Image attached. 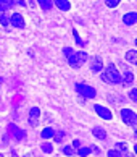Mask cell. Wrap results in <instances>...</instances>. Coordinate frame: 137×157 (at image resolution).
Returning a JSON list of instances; mask_svg holds the SVG:
<instances>
[{"label":"cell","instance_id":"cell-29","mask_svg":"<svg viewBox=\"0 0 137 157\" xmlns=\"http://www.w3.org/2000/svg\"><path fill=\"white\" fill-rule=\"evenodd\" d=\"M73 146H74V147H79V146H81V141H79V139H74V141H73Z\"/></svg>","mask_w":137,"mask_h":157},{"label":"cell","instance_id":"cell-8","mask_svg":"<svg viewBox=\"0 0 137 157\" xmlns=\"http://www.w3.org/2000/svg\"><path fill=\"white\" fill-rule=\"evenodd\" d=\"M123 23L126 26H134L137 23V13L135 11H129V13H126L123 16Z\"/></svg>","mask_w":137,"mask_h":157},{"label":"cell","instance_id":"cell-18","mask_svg":"<svg viewBox=\"0 0 137 157\" xmlns=\"http://www.w3.org/2000/svg\"><path fill=\"white\" fill-rule=\"evenodd\" d=\"M0 23H2L5 28H8V25H10V20H8V16L5 11H0Z\"/></svg>","mask_w":137,"mask_h":157},{"label":"cell","instance_id":"cell-15","mask_svg":"<svg viewBox=\"0 0 137 157\" xmlns=\"http://www.w3.org/2000/svg\"><path fill=\"white\" fill-rule=\"evenodd\" d=\"M37 2H39V5H41V8L44 11H50V10H52V5H53L52 0H37Z\"/></svg>","mask_w":137,"mask_h":157},{"label":"cell","instance_id":"cell-25","mask_svg":"<svg viewBox=\"0 0 137 157\" xmlns=\"http://www.w3.org/2000/svg\"><path fill=\"white\" fill-rule=\"evenodd\" d=\"M108 157H123V154L116 149H110L108 151Z\"/></svg>","mask_w":137,"mask_h":157},{"label":"cell","instance_id":"cell-4","mask_svg":"<svg viewBox=\"0 0 137 157\" xmlns=\"http://www.w3.org/2000/svg\"><path fill=\"white\" fill-rule=\"evenodd\" d=\"M76 91L79 92L81 96H84L85 99H94L97 96V91L89 84H76Z\"/></svg>","mask_w":137,"mask_h":157},{"label":"cell","instance_id":"cell-20","mask_svg":"<svg viewBox=\"0 0 137 157\" xmlns=\"http://www.w3.org/2000/svg\"><path fill=\"white\" fill-rule=\"evenodd\" d=\"M73 36H74V39H76V44L79 45V47H82V45H84V40H82L81 37H79V34H78V31H76V29H73Z\"/></svg>","mask_w":137,"mask_h":157},{"label":"cell","instance_id":"cell-9","mask_svg":"<svg viewBox=\"0 0 137 157\" xmlns=\"http://www.w3.org/2000/svg\"><path fill=\"white\" fill-rule=\"evenodd\" d=\"M8 130H10V133H11V135H13L16 139H23V138H26V133L23 131V130H20V128L16 126V125H13V123L8 125Z\"/></svg>","mask_w":137,"mask_h":157},{"label":"cell","instance_id":"cell-21","mask_svg":"<svg viewBox=\"0 0 137 157\" xmlns=\"http://www.w3.org/2000/svg\"><path fill=\"white\" fill-rule=\"evenodd\" d=\"M89 154H90V149H89V147H79V149H78V155H81V157L89 155Z\"/></svg>","mask_w":137,"mask_h":157},{"label":"cell","instance_id":"cell-12","mask_svg":"<svg viewBox=\"0 0 137 157\" xmlns=\"http://www.w3.org/2000/svg\"><path fill=\"white\" fill-rule=\"evenodd\" d=\"M134 83V75H132V71H124V78H121V84L123 86H131Z\"/></svg>","mask_w":137,"mask_h":157},{"label":"cell","instance_id":"cell-30","mask_svg":"<svg viewBox=\"0 0 137 157\" xmlns=\"http://www.w3.org/2000/svg\"><path fill=\"white\" fill-rule=\"evenodd\" d=\"M11 155H13V157H18V154H16V151H15V149L11 151Z\"/></svg>","mask_w":137,"mask_h":157},{"label":"cell","instance_id":"cell-10","mask_svg":"<svg viewBox=\"0 0 137 157\" xmlns=\"http://www.w3.org/2000/svg\"><path fill=\"white\" fill-rule=\"evenodd\" d=\"M90 70H92L94 73H99V71L103 70V65H102V59H100V57H94L92 65H90Z\"/></svg>","mask_w":137,"mask_h":157},{"label":"cell","instance_id":"cell-26","mask_svg":"<svg viewBox=\"0 0 137 157\" xmlns=\"http://www.w3.org/2000/svg\"><path fill=\"white\" fill-rule=\"evenodd\" d=\"M129 97L132 102H137V89H131L129 91Z\"/></svg>","mask_w":137,"mask_h":157},{"label":"cell","instance_id":"cell-7","mask_svg":"<svg viewBox=\"0 0 137 157\" xmlns=\"http://www.w3.org/2000/svg\"><path fill=\"white\" fill-rule=\"evenodd\" d=\"M10 25L15 28H24V18L20 13H13L10 18Z\"/></svg>","mask_w":137,"mask_h":157},{"label":"cell","instance_id":"cell-6","mask_svg":"<svg viewBox=\"0 0 137 157\" xmlns=\"http://www.w3.org/2000/svg\"><path fill=\"white\" fill-rule=\"evenodd\" d=\"M94 109H95V112L99 113V117H102L103 120H111V110L110 109H106V107H103V105H99V104H95L94 105Z\"/></svg>","mask_w":137,"mask_h":157},{"label":"cell","instance_id":"cell-22","mask_svg":"<svg viewBox=\"0 0 137 157\" xmlns=\"http://www.w3.org/2000/svg\"><path fill=\"white\" fill-rule=\"evenodd\" d=\"M63 154L73 157V155H74V147H73V146H65V147H63Z\"/></svg>","mask_w":137,"mask_h":157},{"label":"cell","instance_id":"cell-28","mask_svg":"<svg viewBox=\"0 0 137 157\" xmlns=\"http://www.w3.org/2000/svg\"><path fill=\"white\" fill-rule=\"evenodd\" d=\"M63 54H65V57L68 59L70 55H73V54H74V50H73V49H70V47H65V49H63Z\"/></svg>","mask_w":137,"mask_h":157},{"label":"cell","instance_id":"cell-17","mask_svg":"<svg viewBox=\"0 0 137 157\" xmlns=\"http://www.w3.org/2000/svg\"><path fill=\"white\" fill-rule=\"evenodd\" d=\"M126 60L131 63H137V52L135 50H129L126 54Z\"/></svg>","mask_w":137,"mask_h":157},{"label":"cell","instance_id":"cell-13","mask_svg":"<svg viewBox=\"0 0 137 157\" xmlns=\"http://www.w3.org/2000/svg\"><path fill=\"white\" fill-rule=\"evenodd\" d=\"M15 5L13 0H0V11H7Z\"/></svg>","mask_w":137,"mask_h":157},{"label":"cell","instance_id":"cell-27","mask_svg":"<svg viewBox=\"0 0 137 157\" xmlns=\"http://www.w3.org/2000/svg\"><path fill=\"white\" fill-rule=\"evenodd\" d=\"M53 136H55V141H56V143H60L61 139H63L65 133H63V131H58V133H56V135H53Z\"/></svg>","mask_w":137,"mask_h":157},{"label":"cell","instance_id":"cell-1","mask_svg":"<svg viewBox=\"0 0 137 157\" xmlns=\"http://www.w3.org/2000/svg\"><path fill=\"white\" fill-rule=\"evenodd\" d=\"M121 75H119L118 68L110 63V65H106L105 70H102V81L103 83H108V84H121Z\"/></svg>","mask_w":137,"mask_h":157},{"label":"cell","instance_id":"cell-5","mask_svg":"<svg viewBox=\"0 0 137 157\" xmlns=\"http://www.w3.org/2000/svg\"><path fill=\"white\" fill-rule=\"evenodd\" d=\"M39 117H41V110L39 107H32L29 110V117H27V121H29V126L36 128L39 125Z\"/></svg>","mask_w":137,"mask_h":157},{"label":"cell","instance_id":"cell-24","mask_svg":"<svg viewBox=\"0 0 137 157\" xmlns=\"http://www.w3.org/2000/svg\"><path fill=\"white\" fill-rule=\"evenodd\" d=\"M119 2H121V0H105V3H106L110 8H116L118 5H119Z\"/></svg>","mask_w":137,"mask_h":157},{"label":"cell","instance_id":"cell-3","mask_svg":"<svg viewBox=\"0 0 137 157\" xmlns=\"http://www.w3.org/2000/svg\"><path fill=\"white\" fill-rule=\"evenodd\" d=\"M121 118H123V121H124L126 125L132 126V128L137 126V115H135V112H132V110L123 109V110H121Z\"/></svg>","mask_w":137,"mask_h":157},{"label":"cell","instance_id":"cell-31","mask_svg":"<svg viewBox=\"0 0 137 157\" xmlns=\"http://www.w3.org/2000/svg\"><path fill=\"white\" fill-rule=\"evenodd\" d=\"M126 157H134V154L132 152H126Z\"/></svg>","mask_w":137,"mask_h":157},{"label":"cell","instance_id":"cell-19","mask_svg":"<svg viewBox=\"0 0 137 157\" xmlns=\"http://www.w3.org/2000/svg\"><path fill=\"white\" fill-rule=\"evenodd\" d=\"M41 149L44 151V152H47V154H52V151H53V146L50 143H42V146Z\"/></svg>","mask_w":137,"mask_h":157},{"label":"cell","instance_id":"cell-16","mask_svg":"<svg viewBox=\"0 0 137 157\" xmlns=\"http://www.w3.org/2000/svg\"><path fill=\"white\" fill-rule=\"evenodd\" d=\"M53 135H55V130H52L50 126H47V128H45V130H42V133H41L42 139H50V138H53Z\"/></svg>","mask_w":137,"mask_h":157},{"label":"cell","instance_id":"cell-32","mask_svg":"<svg viewBox=\"0 0 137 157\" xmlns=\"http://www.w3.org/2000/svg\"><path fill=\"white\" fill-rule=\"evenodd\" d=\"M0 157H5V155H3V154H0Z\"/></svg>","mask_w":137,"mask_h":157},{"label":"cell","instance_id":"cell-11","mask_svg":"<svg viewBox=\"0 0 137 157\" xmlns=\"http://www.w3.org/2000/svg\"><path fill=\"white\" fill-rule=\"evenodd\" d=\"M52 2H55V5L58 7L61 11H68V10H71V3H70V0H52Z\"/></svg>","mask_w":137,"mask_h":157},{"label":"cell","instance_id":"cell-23","mask_svg":"<svg viewBox=\"0 0 137 157\" xmlns=\"http://www.w3.org/2000/svg\"><path fill=\"white\" fill-rule=\"evenodd\" d=\"M116 151H119V152H128V146L124 143H116Z\"/></svg>","mask_w":137,"mask_h":157},{"label":"cell","instance_id":"cell-2","mask_svg":"<svg viewBox=\"0 0 137 157\" xmlns=\"http://www.w3.org/2000/svg\"><path fill=\"white\" fill-rule=\"evenodd\" d=\"M87 59H89L87 52H82V50H81V52H74L73 55L68 57V62H70V65H71L73 68H79L81 65H84Z\"/></svg>","mask_w":137,"mask_h":157},{"label":"cell","instance_id":"cell-14","mask_svg":"<svg viewBox=\"0 0 137 157\" xmlns=\"http://www.w3.org/2000/svg\"><path fill=\"white\" fill-rule=\"evenodd\" d=\"M92 133H94V136L99 138V139H105V138H106L105 130H103V128H100V126H95L94 130H92Z\"/></svg>","mask_w":137,"mask_h":157}]
</instances>
